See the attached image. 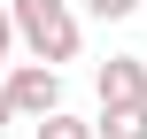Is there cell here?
Returning a JSON list of instances; mask_svg holds the SVG:
<instances>
[{
  "instance_id": "4",
  "label": "cell",
  "mask_w": 147,
  "mask_h": 139,
  "mask_svg": "<svg viewBox=\"0 0 147 139\" xmlns=\"http://www.w3.org/2000/svg\"><path fill=\"white\" fill-rule=\"evenodd\" d=\"M93 139H147V101H140V108H101Z\"/></svg>"
},
{
  "instance_id": "8",
  "label": "cell",
  "mask_w": 147,
  "mask_h": 139,
  "mask_svg": "<svg viewBox=\"0 0 147 139\" xmlns=\"http://www.w3.org/2000/svg\"><path fill=\"white\" fill-rule=\"evenodd\" d=\"M0 124H16V101H8V85H0Z\"/></svg>"
},
{
  "instance_id": "1",
  "label": "cell",
  "mask_w": 147,
  "mask_h": 139,
  "mask_svg": "<svg viewBox=\"0 0 147 139\" xmlns=\"http://www.w3.org/2000/svg\"><path fill=\"white\" fill-rule=\"evenodd\" d=\"M8 23L31 46V62H78V46H85V23L70 0H8Z\"/></svg>"
},
{
  "instance_id": "5",
  "label": "cell",
  "mask_w": 147,
  "mask_h": 139,
  "mask_svg": "<svg viewBox=\"0 0 147 139\" xmlns=\"http://www.w3.org/2000/svg\"><path fill=\"white\" fill-rule=\"evenodd\" d=\"M31 139H93V124H78L70 108H54V116H39V124H31Z\"/></svg>"
},
{
  "instance_id": "3",
  "label": "cell",
  "mask_w": 147,
  "mask_h": 139,
  "mask_svg": "<svg viewBox=\"0 0 147 139\" xmlns=\"http://www.w3.org/2000/svg\"><path fill=\"white\" fill-rule=\"evenodd\" d=\"M93 85H101V108H140V101H147V62H132V54H109Z\"/></svg>"
},
{
  "instance_id": "2",
  "label": "cell",
  "mask_w": 147,
  "mask_h": 139,
  "mask_svg": "<svg viewBox=\"0 0 147 139\" xmlns=\"http://www.w3.org/2000/svg\"><path fill=\"white\" fill-rule=\"evenodd\" d=\"M0 85H8V101H16V116H31V124L62 108V70H54V62H16V70H8Z\"/></svg>"
},
{
  "instance_id": "7",
  "label": "cell",
  "mask_w": 147,
  "mask_h": 139,
  "mask_svg": "<svg viewBox=\"0 0 147 139\" xmlns=\"http://www.w3.org/2000/svg\"><path fill=\"white\" fill-rule=\"evenodd\" d=\"M8 46H16V23H8V8H0V62H8Z\"/></svg>"
},
{
  "instance_id": "6",
  "label": "cell",
  "mask_w": 147,
  "mask_h": 139,
  "mask_svg": "<svg viewBox=\"0 0 147 139\" xmlns=\"http://www.w3.org/2000/svg\"><path fill=\"white\" fill-rule=\"evenodd\" d=\"M85 8H93V15H101V23H116V15H132V8H140V0H85Z\"/></svg>"
}]
</instances>
